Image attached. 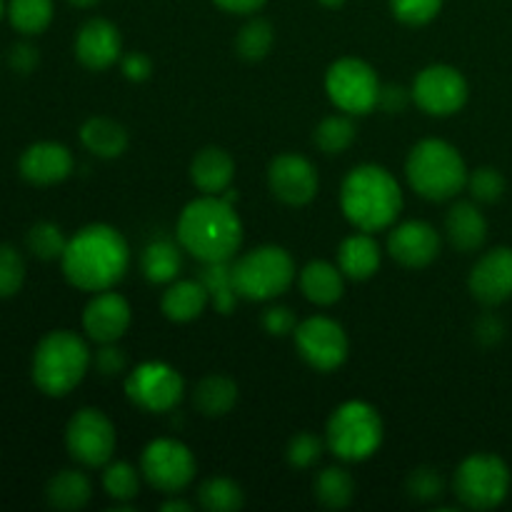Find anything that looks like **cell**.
Here are the masks:
<instances>
[{"instance_id": "6da1fadb", "label": "cell", "mask_w": 512, "mask_h": 512, "mask_svg": "<svg viewBox=\"0 0 512 512\" xmlns=\"http://www.w3.org/2000/svg\"><path fill=\"white\" fill-rule=\"evenodd\" d=\"M60 268L65 280L85 293L113 290L130 268L128 240L113 225H85L65 245Z\"/></svg>"}, {"instance_id": "7a4b0ae2", "label": "cell", "mask_w": 512, "mask_h": 512, "mask_svg": "<svg viewBox=\"0 0 512 512\" xmlns=\"http://www.w3.org/2000/svg\"><path fill=\"white\" fill-rule=\"evenodd\" d=\"M178 243L203 265L228 263L243 245V223L223 195H203L180 213Z\"/></svg>"}, {"instance_id": "3957f363", "label": "cell", "mask_w": 512, "mask_h": 512, "mask_svg": "<svg viewBox=\"0 0 512 512\" xmlns=\"http://www.w3.org/2000/svg\"><path fill=\"white\" fill-rule=\"evenodd\" d=\"M340 210L358 230L378 233L398 220L403 210V190L383 165H358L340 185Z\"/></svg>"}, {"instance_id": "277c9868", "label": "cell", "mask_w": 512, "mask_h": 512, "mask_svg": "<svg viewBox=\"0 0 512 512\" xmlns=\"http://www.w3.org/2000/svg\"><path fill=\"white\" fill-rule=\"evenodd\" d=\"M90 350L73 330H53L38 343L33 353V383L48 398H63L83 383L88 373Z\"/></svg>"}, {"instance_id": "5b68a950", "label": "cell", "mask_w": 512, "mask_h": 512, "mask_svg": "<svg viewBox=\"0 0 512 512\" xmlns=\"http://www.w3.org/2000/svg\"><path fill=\"white\" fill-rule=\"evenodd\" d=\"M468 165L455 145L448 140L428 138L420 140L408 155L405 175L408 183L420 198L443 203L455 198L468 185Z\"/></svg>"}, {"instance_id": "8992f818", "label": "cell", "mask_w": 512, "mask_h": 512, "mask_svg": "<svg viewBox=\"0 0 512 512\" xmlns=\"http://www.w3.org/2000/svg\"><path fill=\"white\" fill-rule=\"evenodd\" d=\"M383 418L365 400H348L333 410L325 428V445L343 463H363L383 445Z\"/></svg>"}, {"instance_id": "52a82bcc", "label": "cell", "mask_w": 512, "mask_h": 512, "mask_svg": "<svg viewBox=\"0 0 512 512\" xmlns=\"http://www.w3.org/2000/svg\"><path fill=\"white\" fill-rule=\"evenodd\" d=\"M238 295L253 303H265L283 295L295 280V260L280 245H260L233 263Z\"/></svg>"}, {"instance_id": "ba28073f", "label": "cell", "mask_w": 512, "mask_h": 512, "mask_svg": "<svg viewBox=\"0 0 512 512\" xmlns=\"http://www.w3.org/2000/svg\"><path fill=\"white\" fill-rule=\"evenodd\" d=\"M510 468L493 453L468 455L453 475L455 498L470 510H493L510 493Z\"/></svg>"}, {"instance_id": "9c48e42d", "label": "cell", "mask_w": 512, "mask_h": 512, "mask_svg": "<svg viewBox=\"0 0 512 512\" xmlns=\"http://www.w3.org/2000/svg\"><path fill=\"white\" fill-rule=\"evenodd\" d=\"M380 80L373 65L360 58H340L325 73V93L330 103L348 115H365L378 105Z\"/></svg>"}, {"instance_id": "30bf717a", "label": "cell", "mask_w": 512, "mask_h": 512, "mask_svg": "<svg viewBox=\"0 0 512 512\" xmlns=\"http://www.w3.org/2000/svg\"><path fill=\"white\" fill-rule=\"evenodd\" d=\"M140 473L160 493L178 495L193 483L198 465L188 445L175 438H158L145 445L140 455Z\"/></svg>"}, {"instance_id": "8fae6325", "label": "cell", "mask_w": 512, "mask_h": 512, "mask_svg": "<svg viewBox=\"0 0 512 512\" xmlns=\"http://www.w3.org/2000/svg\"><path fill=\"white\" fill-rule=\"evenodd\" d=\"M115 425L103 410L80 408L65 428V448L70 458L78 460L85 468H103L115 453Z\"/></svg>"}, {"instance_id": "7c38bea8", "label": "cell", "mask_w": 512, "mask_h": 512, "mask_svg": "<svg viewBox=\"0 0 512 512\" xmlns=\"http://www.w3.org/2000/svg\"><path fill=\"white\" fill-rule=\"evenodd\" d=\"M183 375L163 360H148L133 368L125 378V395L133 405L148 413H170L183 400Z\"/></svg>"}, {"instance_id": "4fadbf2b", "label": "cell", "mask_w": 512, "mask_h": 512, "mask_svg": "<svg viewBox=\"0 0 512 512\" xmlns=\"http://www.w3.org/2000/svg\"><path fill=\"white\" fill-rule=\"evenodd\" d=\"M293 338L300 358L320 373L338 370L348 360L350 340L338 320L313 315V318L298 323Z\"/></svg>"}, {"instance_id": "5bb4252c", "label": "cell", "mask_w": 512, "mask_h": 512, "mask_svg": "<svg viewBox=\"0 0 512 512\" xmlns=\"http://www.w3.org/2000/svg\"><path fill=\"white\" fill-rule=\"evenodd\" d=\"M410 93H413V100L420 110L435 115V118H448V115L463 110V105L468 103L470 88L458 68L435 63L420 70Z\"/></svg>"}, {"instance_id": "9a60e30c", "label": "cell", "mask_w": 512, "mask_h": 512, "mask_svg": "<svg viewBox=\"0 0 512 512\" xmlns=\"http://www.w3.org/2000/svg\"><path fill=\"white\" fill-rule=\"evenodd\" d=\"M268 185L270 193L285 205H308L318 195L320 180L318 170L308 158L298 153H283L273 158L268 168Z\"/></svg>"}, {"instance_id": "2e32d148", "label": "cell", "mask_w": 512, "mask_h": 512, "mask_svg": "<svg viewBox=\"0 0 512 512\" xmlns=\"http://www.w3.org/2000/svg\"><path fill=\"white\" fill-rule=\"evenodd\" d=\"M130 320H133L130 303L113 290L95 293L83 310V330L98 345L118 343L128 333Z\"/></svg>"}, {"instance_id": "e0dca14e", "label": "cell", "mask_w": 512, "mask_h": 512, "mask_svg": "<svg viewBox=\"0 0 512 512\" xmlns=\"http://www.w3.org/2000/svg\"><path fill=\"white\" fill-rule=\"evenodd\" d=\"M388 253L403 268H428L440 255V233L425 220H405L390 230Z\"/></svg>"}, {"instance_id": "ac0fdd59", "label": "cell", "mask_w": 512, "mask_h": 512, "mask_svg": "<svg viewBox=\"0 0 512 512\" xmlns=\"http://www.w3.org/2000/svg\"><path fill=\"white\" fill-rule=\"evenodd\" d=\"M473 298L483 305H500L512 298V248L488 250L473 265L468 278Z\"/></svg>"}, {"instance_id": "d6986e66", "label": "cell", "mask_w": 512, "mask_h": 512, "mask_svg": "<svg viewBox=\"0 0 512 512\" xmlns=\"http://www.w3.org/2000/svg\"><path fill=\"white\" fill-rule=\"evenodd\" d=\"M75 58L88 70H108L123 58L120 30L105 18H90L75 35Z\"/></svg>"}, {"instance_id": "ffe728a7", "label": "cell", "mask_w": 512, "mask_h": 512, "mask_svg": "<svg viewBox=\"0 0 512 512\" xmlns=\"http://www.w3.org/2000/svg\"><path fill=\"white\" fill-rule=\"evenodd\" d=\"M73 153L65 145L43 140L23 150L18 160V170L23 180L33 185H55L63 183L73 173Z\"/></svg>"}, {"instance_id": "44dd1931", "label": "cell", "mask_w": 512, "mask_h": 512, "mask_svg": "<svg viewBox=\"0 0 512 512\" xmlns=\"http://www.w3.org/2000/svg\"><path fill=\"white\" fill-rule=\"evenodd\" d=\"M235 178V160L223 148H203L190 163V180L203 195H223Z\"/></svg>"}, {"instance_id": "7402d4cb", "label": "cell", "mask_w": 512, "mask_h": 512, "mask_svg": "<svg viewBox=\"0 0 512 512\" xmlns=\"http://www.w3.org/2000/svg\"><path fill=\"white\" fill-rule=\"evenodd\" d=\"M445 235H448L450 245L458 248L460 253H473V250L483 248L485 238H488V220L480 213L478 205L460 200L448 210Z\"/></svg>"}, {"instance_id": "603a6c76", "label": "cell", "mask_w": 512, "mask_h": 512, "mask_svg": "<svg viewBox=\"0 0 512 512\" xmlns=\"http://www.w3.org/2000/svg\"><path fill=\"white\" fill-rule=\"evenodd\" d=\"M210 305V295L198 280H173L160 298V310L170 323H193Z\"/></svg>"}, {"instance_id": "cb8c5ba5", "label": "cell", "mask_w": 512, "mask_h": 512, "mask_svg": "<svg viewBox=\"0 0 512 512\" xmlns=\"http://www.w3.org/2000/svg\"><path fill=\"white\" fill-rule=\"evenodd\" d=\"M300 290L313 305L328 308L343 298L345 275L338 265L328 260H313L300 270Z\"/></svg>"}, {"instance_id": "d4e9b609", "label": "cell", "mask_w": 512, "mask_h": 512, "mask_svg": "<svg viewBox=\"0 0 512 512\" xmlns=\"http://www.w3.org/2000/svg\"><path fill=\"white\" fill-rule=\"evenodd\" d=\"M338 268L350 280H368L380 268V245L370 233H355L340 243Z\"/></svg>"}, {"instance_id": "484cf974", "label": "cell", "mask_w": 512, "mask_h": 512, "mask_svg": "<svg viewBox=\"0 0 512 512\" xmlns=\"http://www.w3.org/2000/svg\"><path fill=\"white\" fill-rule=\"evenodd\" d=\"M238 383L228 375H205L193 390V405L198 408V413H203L205 418H223L238 403Z\"/></svg>"}, {"instance_id": "4316f807", "label": "cell", "mask_w": 512, "mask_h": 512, "mask_svg": "<svg viewBox=\"0 0 512 512\" xmlns=\"http://www.w3.org/2000/svg\"><path fill=\"white\" fill-rule=\"evenodd\" d=\"M80 143L85 150L105 160L120 158L128 150V130L113 118H90L80 128Z\"/></svg>"}, {"instance_id": "83f0119b", "label": "cell", "mask_w": 512, "mask_h": 512, "mask_svg": "<svg viewBox=\"0 0 512 512\" xmlns=\"http://www.w3.org/2000/svg\"><path fill=\"white\" fill-rule=\"evenodd\" d=\"M183 268V245L168 238H158L145 245L140 255V270L155 285L173 283Z\"/></svg>"}, {"instance_id": "f1b7e54d", "label": "cell", "mask_w": 512, "mask_h": 512, "mask_svg": "<svg viewBox=\"0 0 512 512\" xmlns=\"http://www.w3.org/2000/svg\"><path fill=\"white\" fill-rule=\"evenodd\" d=\"M45 498L55 510H80L93 498V483L80 470H60L50 478Z\"/></svg>"}, {"instance_id": "f546056e", "label": "cell", "mask_w": 512, "mask_h": 512, "mask_svg": "<svg viewBox=\"0 0 512 512\" xmlns=\"http://www.w3.org/2000/svg\"><path fill=\"white\" fill-rule=\"evenodd\" d=\"M200 283L205 285L210 295V305L220 315H230L238 305V288L233 280V263H205L200 273Z\"/></svg>"}, {"instance_id": "4dcf8cb0", "label": "cell", "mask_w": 512, "mask_h": 512, "mask_svg": "<svg viewBox=\"0 0 512 512\" xmlns=\"http://www.w3.org/2000/svg\"><path fill=\"white\" fill-rule=\"evenodd\" d=\"M315 498L330 510H343L355 498V480L345 468H325L315 478Z\"/></svg>"}, {"instance_id": "1f68e13d", "label": "cell", "mask_w": 512, "mask_h": 512, "mask_svg": "<svg viewBox=\"0 0 512 512\" xmlns=\"http://www.w3.org/2000/svg\"><path fill=\"white\" fill-rule=\"evenodd\" d=\"M198 503L200 508L210 512H233L243 508L245 495H243V488H240L235 480L223 478V475H215V478H208L200 483Z\"/></svg>"}, {"instance_id": "d6a6232c", "label": "cell", "mask_w": 512, "mask_h": 512, "mask_svg": "<svg viewBox=\"0 0 512 512\" xmlns=\"http://www.w3.org/2000/svg\"><path fill=\"white\" fill-rule=\"evenodd\" d=\"M358 138V128H355L353 118L348 113L343 115H330V118L320 120L315 128L313 140L325 155H340L350 148Z\"/></svg>"}, {"instance_id": "836d02e7", "label": "cell", "mask_w": 512, "mask_h": 512, "mask_svg": "<svg viewBox=\"0 0 512 512\" xmlns=\"http://www.w3.org/2000/svg\"><path fill=\"white\" fill-rule=\"evenodd\" d=\"M8 18L23 35H38L53 20V0H10Z\"/></svg>"}, {"instance_id": "e575fe53", "label": "cell", "mask_w": 512, "mask_h": 512, "mask_svg": "<svg viewBox=\"0 0 512 512\" xmlns=\"http://www.w3.org/2000/svg\"><path fill=\"white\" fill-rule=\"evenodd\" d=\"M275 43V30L273 25L265 18H253L240 28L238 38H235V50L243 60H250V63H258L265 55L273 50Z\"/></svg>"}, {"instance_id": "d590c367", "label": "cell", "mask_w": 512, "mask_h": 512, "mask_svg": "<svg viewBox=\"0 0 512 512\" xmlns=\"http://www.w3.org/2000/svg\"><path fill=\"white\" fill-rule=\"evenodd\" d=\"M103 490L115 503L130 505L140 493V473L125 460L108 463L103 470Z\"/></svg>"}, {"instance_id": "8d00e7d4", "label": "cell", "mask_w": 512, "mask_h": 512, "mask_svg": "<svg viewBox=\"0 0 512 512\" xmlns=\"http://www.w3.org/2000/svg\"><path fill=\"white\" fill-rule=\"evenodd\" d=\"M25 245H28L30 253L38 260H60L65 253V245H68V238L63 235V230L55 223H35L33 228L25 235Z\"/></svg>"}, {"instance_id": "74e56055", "label": "cell", "mask_w": 512, "mask_h": 512, "mask_svg": "<svg viewBox=\"0 0 512 512\" xmlns=\"http://www.w3.org/2000/svg\"><path fill=\"white\" fill-rule=\"evenodd\" d=\"M465 188L470 190V195H473L478 203L490 205V203H498V200L505 195V178L498 168L485 165V168H478L473 170V173H468V185H465Z\"/></svg>"}, {"instance_id": "f35d334b", "label": "cell", "mask_w": 512, "mask_h": 512, "mask_svg": "<svg viewBox=\"0 0 512 512\" xmlns=\"http://www.w3.org/2000/svg\"><path fill=\"white\" fill-rule=\"evenodd\" d=\"M25 283V260L13 245H0V298H13Z\"/></svg>"}, {"instance_id": "ab89813d", "label": "cell", "mask_w": 512, "mask_h": 512, "mask_svg": "<svg viewBox=\"0 0 512 512\" xmlns=\"http://www.w3.org/2000/svg\"><path fill=\"white\" fill-rule=\"evenodd\" d=\"M285 455H288V463L293 465V468L308 470L313 468L320 460V455H323V440L315 433H310V430H303V433H298L290 440L288 453Z\"/></svg>"}, {"instance_id": "60d3db41", "label": "cell", "mask_w": 512, "mask_h": 512, "mask_svg": "<svg viewBox=\"0 0 512 512\" xmlns=\"http://www.w3.org/2000/svg\"><path fill=\"white\" fill-rule=\"evenodd\" d=\"M393 15L405 25H425L438 18L443 0H390Z\"/></svg>"}, {"instance_id": "b9f144b4", "label": "cell", "mask_w": 512, "mask_h": 512, "mask_svg": "<svg viewBox=\"0 0 512 512\" xmlns=\"http://www.w3.org/2000/svg\"><path fill=\"white\" fill-rule=\"evenodd\" d=\"M405 490H408L410 498L418 500V503H430V500L443 495L445 483L435 468H418L408 475V480H405Z\"/></svg>"}, {"instance_id": "7bdbcfd3", "label": "cell", "mask_w": 512, "mask_h": 512, "mask_svg": "<svg viewBox=\"0 0 512 512\" xmlns=\"http://www.w3.org/2000/svg\"><path fill=\"white\" fill-rule=\"evenodd\" d=\"M263 328L268 335L283 338V335L295 333V328H298V318H295V313L288 308V305H270V308L263 313Z\"/></svg>"}, {"instance_id": "ee69618b", "label": "cell", "mask_w": 512, "mask_h": 512, "mask_svg": "<svg viewBox=\"0 0 512 512\" xmlns=\"http://www.w3.org/2000/svg\"><path fill=\"white\" fill-rule=\"evenodd\" d=\"M93 363L95 368H98V373L105 375V378H118V375L125 373V368H128L125 353L120 348H115V343H105L103 348L95 353Z\"/></svg>"}, {"instance_id": "f6af8a7d", "label": "cell", "mask_w": 512, "mask_h": 512, "mask_svg": "<svg viewBox=\"0 0 512 512\" xmlns=\"http://www.w3.org/2000/svg\"><path fill=\"white\" fill-rule=\"evenodd\" d=\"M120 70H123V75L128 80H133V83H145V80L150 78V73H153V60L148 58L145 53H128L120 58Z\"/></svg>"}, {"instance_id": "bcb514c9", "label": "cell", "mask_w": 512, "mask_h": 512, "mask_svg": "<svg viewBox=\"0 0 512 512\" xmlns=\"http://www.w3.org/2000/svg\"><path fill=\"white\" fill-rule=\"evenodd\" d=\"M40 63L38 48L30 43H15L10 48V68L20 75H30Z\"/></svg>"}, {"instance_id": "7dc6e473", "label": "cell", "mask_w": 512, "mask_h": 512, "mask_svg": "<svg viewBox=\"0 0 512 512\" xmlns=\"http://www.w3.org/2000/svg\"><path fill=\"white\" fill-rule=\"evenodd\" d=\"M505 325L503 320L495 318V315H483V318L475 323V338L480 340L483 345H495L503 340Z\"/></svg>"}, {"instance_id": "c3c4849f", "label": "cell", "mask_w": 512, "mask_h": 512, "mask_svg": "<svg viewBox=\"0 0 512 512\" xmlns=\"http://www.w3.org/2000/svg\"><path fill=\"white\" fill-rule=\"evenodd\" d=\"M410 95L413 93H408L403 85H385V88H380L378 105L385 113H400V110H405V105H408Z\"/></svg>"}, {"instance_id": "681fc988", "label": "cell", "mask_w": 512, "mask_h": 512, "mask_svg": "<svg viewBox=\"0 0 512 512\" xmlns=\"http://www.w3.org/2000/svg\"><path fill=\"white\" fill-rule=\"evenodd\" d=\"M218 8L228 10V13H240V15H248L255 13L265 5V0H213Z\"/></svg>"}, {"instance_id": "f907efd6", "label": "cell", "mask_w": 512, "mask_h": 512, "mask_svg": "<svg viewBox=\"0 0 512 512\" xmlns=\"http://www.w3.org/2000/svg\"><path fill=\"white\" fill-rule=\"evenodd\" d=\"M160 510L163 512H190L193 510V505L185 503V500H180V498H170L160 505Z\"/></svg>"}, {"instance_id": "816d5d0a", "label": "cell", "mask_w": 512, "mask_h": 512, "mask_svg": "<svg viewBox=\"0 0 512 512\" xmlns=\"http://www.w3.org/2000/svg\"><path fill=\"white\" fill-rule=\"evenodd\" d=\"M320 3H323L325 8H343V5L348 3V0H320Z\"/></svg>"}, {"instance_id": "f5cc1de1", "label": "cell", "mask_w": 512, "mask_h": 512, "mask_svg": "<svg viewBox=\"0 0 512 512\" xmlns=\"http://www.w3.org/2000/svg\"><path fill=\"white\" fill-rule=\"evenodd\" d=\"M68 3H73V5H78V8H90V5H95V3H100V0H68Z\"/></svg>"}, {"instance_id": "db71d44e", "label": "cell", "mask_w": 512, "mask_h": 512, "mask_svg": "<svg viewBox=\"0 0 512 512\" xmlns=\"http://www.w3.org/2000/svg\"><path fill=\"white\" fill-rule=\"evenodd\" d=\"M3 15H5V0H0V20H3Z\"/></svg>"}]
</instances>
